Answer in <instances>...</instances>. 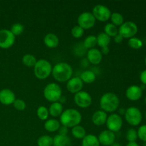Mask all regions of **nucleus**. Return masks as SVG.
Here are the masks:
<instances>
[{"label":"nucleus","instance_id":"30","mask_svg":"<svg viewBox=\"0 0 146 146\" xmlns=\"http://www.w3.org/2000/svg\"><path fill=\"white\" fill-rule=\"evenodd\" d=\"M111 22L113 25L116 27H121L124 23V17L121 14L118 12H113L111 13Z\"/></svg>","mask_w":146,"mask_h":146},{"label":"nucleus","instance_id":"25","mask_svg":"<svg viewBox=\"0 0 146 146\" xmlns=\"http://www.w3.org/2000/svg\"><path fill=\"white\" fill-rule=\"evenodd\" d=\"M97 38V44L98 45V46H100L101 48L103 47H106L108 46L111 43V37L108 36L106 34H105L104 32H101L98 34V36H96Z\"/></svg>","mask_w":146,"mask_h":146},{"label":"nucleus","instance_id":"20","mask_svg":"<svg viewBox=\"0 0 146 146\" xmlns=\"http://www.w3.org/2000/svg\"><path fill=\"white\" fill-rule=\"evenodd\" d=\"M54 146H71V141L67 135H61L57 134L53 138Z\"/></svg>","mask_w":146,"mask_h":146},{"label":"nucleus","instance_id":"11","mask_svg":"<svg viewBox=\"0 0 146 146\" xmlns=\"http://www.w3.org/2000/svg\"><path fill=\"white\" fill-rule=\"evenodd\" d=\"M95 17L96 20H98L100 21H106L110 19L111 16V11L109 8L104 4H97L93 8L91 12Z\"/></svg>","mask_w":146,"mask_h":146},{"label":"nucleus","instance_id":"14","mask_svg":"<svg viewBox=\"0 0 146 146\" xmlns=\"http://www.w3.org/2000/svg\"><path fill=\"white\" fill-rule=\"evenodd\" d=\"M84 87V82L80 77L75 76L70 78L66 84V88L71 94H77L82 91Z\"/></svg>","mask_w":146,"mask_h":146},{"label":"nucleus","instance_id":"33","mask_svg":"<svg viewBox=\"0 0 146 146\" xmlns=\"http://www.w3.org/2000/svg\"><path fill=\"white\" fill-rule=\"evenodd\" d=\"M143 41L137 37H132L128 41V45L133 49H139L143 46Z\"/></svg>","mask_w":146,"mask_h":146},{"label":"nucleus","instance_id":"29","mask_svg":"<svg viewBox=\"0 0 146 146\" xmlns=\"http://www.w3.org/2000/svg\"><path fill=\"white\" fill-rule=\"evenodd\" d=\"M97 44L96 36L94 35H89L84 39V46L87 49H91L95 48Z\"/></svg>","mask_w":146,"mask_h":146},{"label":"nucleus","instance_id":"9","mask_svg":"<svg viewBox=\"0 0 146 146\" xmlns=\"http://www.w3.org/2000/svg\"><path fill=\"white\" fill-rule=\"evenodd\" d=\"M16 36L9 29H0V48L7 49L12 46L15 43Z\"/></svg>","mask_w":146,"mask_h":146},{"label":"nucleus","instance_id":"3","mask_svg":"<svg viewBox=\"0 0 146 146\" xmlns=\"http://www.w3.org/2000/svg\"><path fill=\"white\" fill-rule=\"evenodd\" d=\"M101 110L106 113H113L118 110L120 104L119 98L116 94L111 92L104 94L100 98L99 101Z\"/></svg>","mask_w":146,"mask_h":146},{"label":"nucleus","instance_id":"7","mask_svg":"<svg viewBox=\"0 0 146 146\" xmlns=\"http://www.w3.org/2000/svg\"><path fill=\"white\" fill-rule=\"evenodd\" d=\"M138 30V26L133 21H124L123 24L119 27L118 34H121L123 38H131L135 36Z\"/></svg>","mask_w":146,"mask_h":146},{"label":"nucleus","instance_id":"10","mask_svg":"<svg viewBox=\"0 0 146 146\" xmlns=\"http://www.w3.org/2000/svg\"><path fill=\"white\" fill-rule=\"evenodd\" d=\"M107 128L113 133H116L121 131L123 126V119L121 115L118 113H113L111 115H108L106 123Z\"/></svg>","mask_w":146,"mask_h":146},{"label":"nucleus","instance_id":"8","mask_svg":"<svg viewBox=\"0 0 146 146\" xmlns=\"http://www.w3.org/2000/svg\"><path fill=\"white\" fill-rule=\"evenodd\" d=\"M96 19L93 14L89 11H84L78 17L77 22L78 25L83 29H90L93 28L96 24Z\"/></svg>","mask_w":146,"mask_h":146},{"label":"nucleus","instance_id":"24","mask_svg":"<svg viewBox=\"0 0 146 146\" xmlns=\"http://www.w3.org/2000/svg\"><path fill=\"white\" fill-rule=\"evenodd\" d=\"M80 78L85 84H91L96 81V73L91 70H86L81 73Z\"/></svg>","mask_w":146,"mask_h":146},{"label":"nucleus","instance_id":"16","mask_svg":"<svg viewBox=\"0 0 146 146\" xmlns=\"http://www.w3.org/2000/svg\"><path fill=\"white\" fill-rule=\"evenodd\" d=\"M142 96L143 91L138 86L132 85L128 87L125 91V96L130 101H138L142 97Z\"/></svg>","mask_w":146,"mask_h":146},{"label":"nucleus","instance_id":"32","mask_svg":"<svg viewBox=\"0 0 146 146\" xmlns=\"http://www.w3.org/2000/svg\"><path fill=\"white\" fill-rule=\"evenodd\" d=\"M37 117L41 121H46L48 120L49 116V112L48 109L44 106H41L38 107L36 110Z\"/></svg>","mask_w":146,"mask_h":146},{"label":"nucleus","instance_id":"2","mask_svg":"<svg viewBox=\"0 0 146 146\" xmlns=\"http://www.w3.org/2000/svg\"><path fill=\"white\" fill-rule=\"evenodd\" d=\"M51 74L54 79L58 82H67L72 78L73 68L68 63L60 62L53 67Z\"/></svg>","mask_w":146,"mask_h":146},{"label":"nucleus","instance_id":"4","mask_svg":"<svg viewBox=\"0 0 146 146\" xmlns=\"http://www.w3.org/2000/svg\"><path fill=\"white\" fill-rule=\"evenodd\" d=\"M52 65L46 59H39L36 61L34 67V73L35 76L40 80L48 78L52 72Z\"/></svg>","mask_w":146,"mask_h":146},{"label":"nucleus","instance_id":"50","mask_svg":"<svg viewBox=\"0 0 146 146\" xmlns=\"http://www.w3.org/2000/svg\"><path fill=\"white\" fill-rule=\"evenodd\" d=\"M145 104H146V96H145Z\"/></svg>","mask_w":146,"mask_h":146},{"label":"nucleus","instance_id":"43","mask_svg":"<svg viewBox=\"0 0 146 146\" xmlns=\"http://www.w3.org/2000/svg\"><path fill=\"white\" fill-rule=\"evenodd\" d=\"M125 111H126V109H125V108H119V109H118V114L119 115H125Z\"/></svg>","mask_w":146,"mask_h":146},{"label":"nucleus","instance_id":"21","mask_svg":"<svg viewBox=\"0 0 146 146\" xmlns=\"http://www.w3.org/2000/svg\"><path fill=\"white\" fill-rule=\"evenodd\" d=\"M48 109L49 115L54 118H56V117H60V115H61L64 111V107L62 104L57 101V102L52 103Z\"/></svg>","mask_w":146,"mask_h":146},{"label":"nucleus","instance_id":"38","mask_svg":"<svg viewBox=\"0 0 146 146\" xmlns=\"http://www.w3.org/2000/svg\"><path fill=\"white\" fill-rule=\"evenodd\" d=\"M138 133V138L141 141L146 142V125H143L139 127L137 131Z\"/></svg>","mask_w":146,"mask_h":146},{"label":"nucleus","instance_id":"49","mask_svg":"<svg viewBox=\"0 0 146 146\" xmlns=\"http://www.w3.org/2000/svg\"><path fill=\"white\" fill-rule=\"evenodd\" d=\"M145 65H146V56H145Z\"/></svg>","mask_w":146,"mask_h":146},{"label":"nucleus","instance_id":"1","mask_svg":"<svg viewBox=\"0 0 146 146\" xmlns=\"http://www.w3.org/2000/svg\"><path fill=\"white\" fill-rule=\"evenodd\" d=\"M82 120L81 113L74 108H67L60 115V123L66 128H74L79 125Z\"/></svg>","mask_w":146,"mask_h":146},{"label":"nucleus","instance_id":"13","mask_svg":"<svg viewBox=\"0 0 146 146\" xmlns=\"http://www.w3.org/2000/svg\"><path fill=\"white\" fill-rule=\"evenodd\" d=\"M100 144L104 146H111L115 141V135L109 130H104L98 136Z\"/></svg>","mask_w":146,"mask_h":146},{"label":"nucleus","instance_id":"34","mask_svg":"<svg viewBox=\"0 0 146 146\" xmlns=\"http://www.w3.org/2000/svg\"><path fill=\"white\" fill-rule=\"evenodd\" d=\"M125 138L128 142H136L138 139V133L134 128H129L125 133Z\"/></svg>","mask_w":146,"mask_h":146},{"label":"nucleus","instance_id":"5","mask_svg":"<svg viewBox=\"0 0 146 146\" xmlns=\"http://www.w3.org/2000/svg\"><path fill=\"white\" fill-rule=\"evenodd\" d=\"M61 96L62 89L61 86L56 83H49L44 88V96L49 102H57Z\"/></svg>","mask_w":146,"mask_h":146},{"label":"nucleus","instance_id":"36","mask_svg":"<svg viewBox=\"0 0 146 146\" xmlns=\"http://www.w3.org/2000/svg\"><path fill=\"white\" fill-rule=\"evenodd\" d=\"M71 35L76 38H79L84 36V29H83L81 27L78 25L75 26L71 29Z\"/></svg>","mask_w":146,"mask_h":146},{"label":"nucleus","instance_id":"6","mask_svg":"<svg viewBox=\"0 0 146 146\" xmlns=\"http://www.w3.org/2000/svg\"><path fill=\"white\" fill-rule=\"evenodd\" d=\"M124 115L127 123L132 126L139 125L143 119L142 113L139 108L135 106H131L127 108Z\"/></svg>","mask_w":146,"mask_h":146},{"label":"nucleus","instance_id":"45","mask_svg":"<svg viewBox=\"0 0 146 146\" xmlns=\"http://www.w3.org/2000/svg\"><path fill=\"white\" fill-rule=\"evenodd\" d=\"M125 146H140L136 142H128Z\"/></svg>","mask_w":146,"mask_h":146},{"label":"nucleus","instance_id":"40","mask_svg":"<svg viewBox=\"0 0 146 146\" xmlns=\"http://www.w3.org/2000/svg\"><path fill=\"white\" fill-rule=\"evenodd\" d=\"M140 80L143 85L146 86V70H144L140 74Z\"/></svg>","mask_w":146,"mask_h":146},{"label":"nucleus","instance_id":"47","mask_svg":"<svg viewBox=\"0 0 146 146\" xmlns=\"http://www.w3.org/2000/svg\"><path fill=\"white\" fill-rule=\"evenodd\" d=\"M140 88H141V90H142V91H143V89H145V88H146V86L143 85V84H142V85H141V86H140Z\"/></svg>","mask_w":146,"mask_h":146},{"label":"nucleus","instance_id":"41","mask_svg":"<svg viewBox=\"0 0 146 146\" xmlns=\"http://www.w3.org/2000/svg\"><path fill=\"white\" fill-rule=\"evenodd\" d=\"M113 38H114V41H115L116 44H120V43L122 42L123 40V37L119 34H118L115 37H113Z\"/></svg>","mask_w":146,"mask_h":146},{"label":"nucleus","instance_id":"39","mask_svg":"<svg viewBox=\"0 0 146 146\" xmlns=\"http://www.w3.org/2000/svg\"><path fill=\"white\" fill-rule=\"evenodd\" d=\"M58 134H59V135H67V134H68V128L64 126V125H61V126H60V128H58Z\"/></svg>","mask_w":146,"mask_h":146},{"label":"nucleus","instance_id":"48","mask_svg":"<svg viewBox=\"0 0 146 146\" xmlns=\"http://www.w3.org/2000/svg\"><path fill=\"white\" fill-rule=\"evenodd\" d=\"M143 146H146V142L144 143V144H143Z\"/></svg>","mask_w":146,"mask_h":146},{"label":"nucleus","instance_id":"42","mask_svg":"<svg viewBox=\"0 0 146 146\" xmlns=\"http://www.w3.org/2000/svg\"><path fill=\"white\" fill-rule=\"evenodd\" d=\"M109 51H110V48L108 46L103 47V48H101V52L102 54H108V53H109Z\"/></svg>","mask_w":146,"mask_h":146},{"label":"nucleus","instance_id":"12","mask_svg":"<svg viewBox=\"0 0 146 146\" xmlns=\"http://www.w3.org/2000/svg\"><path fill=\"white\" fill-rule=\"evenodd\" d=\"M74 102L77 106L81 108H86L92 104V97L85 91H81L74 95Z\"/></svg>","mask_w":146,"mask_h":146},{"label":"nucleus","instance_id":"31","mask_svg":"<svg viewBox=\"0 0 146 146\" xmlns=\"http://www.w3.org/2000/svg\"><path fill=\"white\" fill-rule=\"evenodd\" d=\"M38 146H52L53 138L48 135H43L37 140Z\"/></svg>","mask_w":146,"mask_h":146},{"label":"nucleus","instance_id":"17","mask_svg":"<svg viewBox=\"0 0 146 146\" xmlns=\"http://www.w3.org/2000/svg\"><path fill=\"white\" fill-rule=\"evenodd\" d=\"M87 59L91 64L94 65H98L103 59V54L101 50L98 48H91L87 51Z\"/></svg>","mask_w":146,"mask_h":146},{"label":"nucleus","instance_id":"46","mask_svg":"<svg viewBox=\"0 0 146 146\" xmlns=\"http://www.w3.org/2000/svg\"><path fill=\"white\" fill-rule=\"evenodd\" d=\"M111 146H122L121 145V143H117V142H114L113 143V145Z\"/></svg>","mask_w":146,"mask_h":146},{"label":"nucleus","instance_id":"23","mask_svg":"<svg viewBox=\"0 0 146 146\" xmlns=\"http://www.w3.org/2000/svg\"><path fill=\"white\" fill-rule=\"evenodd\" d=\"M99 141L98 137L94 134H88L86 135L82 139L81 146H100Z\"/></svg>","mask_w":146,"mask_h":146},{"label":"nucleus","instance_id":"44","mask_svg":"<svg viewBox=\"0 0 146 146\" xmlns=\"http://www.w3.org/2000/svg\"><path fill=\"white\" fill-rule=\"evenodd\" d=\"M66 97L64 96H61V97L60 98V99L58 100V102L61 104L66 103Z\"/></svg>","mask_w":146,"mask_h":146},{"label":"nucleus","instance_id":"19","mask_svg":"<svg viewBox=\"0 0 146 146\" xmlns=\"http://www.w3.org/2000/svg\"><path fill=\"white\" fill-rule=\"evenodd\" d=\"M44 43L48 48H56L59 44V38L54 33H48L44 36Z\"/></svg>","mask_w":146,"mask_h":146},{"label":"nucleus","instance_id":"37","mask_svg":"<svg viewBox=\"0 0 146 146\" xmlns=\"http://www.w3.org/2000/svg\"><path fill=\"white\" fill-rule=\"evenodd\" d=\"M14 106V108L17 111H23L26 109L27 108V104H26L25 101L24 100L21 99H16L14 101V104H12Z\"/></svg>","mask_w":146,"mask_h":146},{"label":"nucleus","instance_id":"35","mask_svg":"<svg viewBox=\"0 0 146 146\" xmlns=\"http://www.w3.org/2000/svg\"><path fill=\"white\" fill-rule=\"evenodd\" d=\"M9 30L15 36H17L21 35L24 32V27L20 23H15V24H14L11 26V29Z\"/></svg>","mask_w":146,"mask_h":146},{"label":"nucleus","instance_id":"22","mask_svg":"<svg viewBox=\"0 0 146 146\" xmlns=\"http://www.w3.org/2000/svg\"><path fill=\"white\" fill-rule=\"evenodd\" d=\"M61 126V123L58 120L55 118H51L46 121L44 123V128L49 133H54L58 131V128Z\"/></svg>","mask_w":146,"mask_h":146},{"label":"nucleus","instance_id":"27","mask_svg":"<svg viewBox=\"0 0 146 146\" xmlns=\"http://www.w3.org/2000/svg\"><path fill=\"white\" fill-rule=\"evenodd\" d=\"M104 33L111 38L115 37L118 34V29L117 28L116 26L113 25L112 23H108L104 27Z\"/></svg>","mask_w":146,"mask_h":146},{"label":"nucleus","instance_id":"51","mask_svg":"<svg viewBox=\"0 0 146 146\" xmlns=\"http://www.w3.org/2000/svg\"><path fill=\"white\" fill-rule=\"evenodd\" d=\"M145 119H146V111H145Z\"/></svg>","mask_w":146,"mask_h":146},{"label":"nucleus","instance_id":"15","mask_svg":"<svg viewBox=\"0 0 146 146\" xmlns=\"http://www.w3.org/2000/svg\"><path fill=\"white\" fill-rule=\"evenodd\" d=\"M16 95L12 90L4 88L0 91V103L4 106H9L14 104Z\"/></svg>","mask_w":146,"mask_h":146},{"label":"nucleus","instance_id":"18","mask_svg":"<svg viewBox=\"0 0 146 146\" xmlns=\"http://www.w3.org/2000/svg\"><path fill=\"white\" fill-rule=\"evenodd\" d=\"M107 118H108L107 113L102 111V110H98L93 113L91 120H92L93 123L95 125L101 126V125L106 124Z\"/></svg>","mask_w":146,"mask_h":146},{"label":"nucleus","instance_id":"26","mask_svg":"<svg viewBox=\"0 0 146 146\" xmlns=\"http://www.w3.org/2000/svg\"><path fill=\"white\" fill-rule=\"evenodd\" d=\"M71 133H72L73 136L76 138V139L82 140L86 135V129L82 125H78L72 128Z\"/></svg>","mask_w":146,"mask_h":146},{"label":"nucleus","instance_id":"28","mask_svg":"<svg viewBox=\"0 0 146 146\" xmlns=\"http://www.w3.org/2000/svg\"><path fill=\"white\" fill-rule=\"evenodd\" d=\"M36 61V58L32 54H27L22 57V63L27 67H34Z\"/></svg>","mask_w":146,"mask_h":146}]
</instances>
